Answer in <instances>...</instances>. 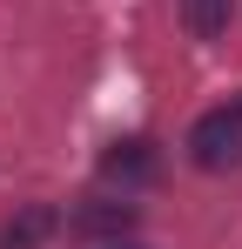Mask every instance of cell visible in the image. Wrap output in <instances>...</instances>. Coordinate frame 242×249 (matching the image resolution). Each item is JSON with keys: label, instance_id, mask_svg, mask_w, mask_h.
Masks as SVG:
<instances>
[{"label": "cell", "instance_id": "1", "mask_svg": "<svg viewBox=\"0 0 242 249\" xmlns=\"http://www.w3.org/2000/svg\"><path fill=\"white\" fill-rule=\"evenodd\" d=\"M189 162H195L202 175H222V168L242 162V94H229L222 108L195 115V128H189Z\"/></svg>", "mask_w": 242, "mask_h": 249}, {"label": "cell", "instance_id": "2", "mask_svg": "<svg viewBox=\"0 0 242 249\" xmlns=\"http://www.w3.org/2000/svg\"><path fill=\"white\" fill-rule=\"evenodd\" d=\"M135 202H115V196H94V202H81V209H68L61 215V229L74 236V243H87V249H101V243H128L135 236Z\"/></svg>", "mask_w": 242, "mask_h": 249}, {"label": "cell", "instance_id": "3", "mask_svg": "<svg viewBox=\"0 0 242 249\" xmlns=\"http://www.w3.org/2000/svg\"><path fill=\"white\" fill-rule=\"evenodd\" d=\"M101 182H121V189H141V182H155L161 175V155H155V142L148 135H121V142H108L101 148Z\"/></svg>", "mask_w": 242, "mask_h": 249}, {"label": "cell", "instance_id": "4", "mask_svg": "<svg viewBox=\"0 0 242 249\" xmlns=\"http://www.w3.org/2000/svg\"><path fill=\"white\" fill-rule=\"evenodd\" d=\"M54 236H61V209L54 202H20L0 222V249H47Z\"/></svg>", "mask_w": 242, "mask_h": 249}, {"label": "cell", "instance_id": "5", "mask_svg": "<svg viewBox=\"0 0 242 249\" xmlns=\"http://www.w3.org/2000/svg\"><path fill=\"white\" fill-rule=\"evenodd\" d=\"M229 14H236V0H182V27H189L195 41L229 34Z\"/></svg>", "mask_w": 242, "mask_h": 249}, {"label": "cell", "instance_id": "6", "mask_svg": "<svg viewBox=\"0 0 242 249\" xmlns=\"http://www.w3.org/2000/svg\"><path fill=\"white\" fill-rule=\"evenodd\" d=\"M101 249H141V243H135V236H128V243H101Z\"/></svg>", "mask_w": 242, "mask_h": 249}]
</instances>
